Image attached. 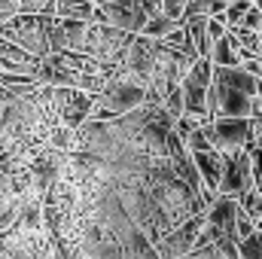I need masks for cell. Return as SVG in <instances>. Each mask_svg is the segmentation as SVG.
<instances>
[{"mask_svg": "<svg viewBox=\"0 0 262 259\" xmlns=\"http://www.w3.org/2000/svg\"><path fill=\"white\" fill-rule=\"evenodd\" d=\"M140 107H146V85L140 79H134L128 70L116 67L113 76L107 79L104 92L95 98L89 119L92 122H110V119H119V116L134 113Z\"/></svg>", "mask_w": 262, "mask_h": 259, "instance_id": "obj_1", "label": "cell"}, {"mask_svg": "<svg viewBox=\"0 0 262 259\" xmlns=\"http://www.w3.org/2000/svg\"><path fill=\"white\" fill-rule=\"evenodd\" d=\"M49 21L52 15H12L6 25H0V37L43 61L49 55Z\"/></svg>", "mask_w": 262, "mask_h": 259, "instance_id": "obj_2", "label": "cell"}, {"mask_svg": "<svg viewBox=\"0 0 262 259\" xmlns=\"http://www.w3.org/2000/svg\"><path fill=\"white\" fill-rule=\"evenodd\" d=\"M131 34H122V31H113L107 25H98V21H89L85 25V37H82V55L101 61L107 67H116L122 64L125 52L131 46Z\"/></svg>", "mask_w": 262, "mask_h": 259, "instance_id": "obj_3", "label": "cell"}, {"mask_svg": "<svg viewBox=\"0 0 262 259\" xmlns=\"http://www.w3.org/2000/svg\"><path fill=\"white\" fill-rule=\"evenodd\" d=\"M210 73H213L210 61L198 58L195 64L189 67V73L183 76V82H180V95H183V116L198 119L201 125H207V122H210V116H207V89H210Z\"/></svg>", "mask_w": 262, "mask_h": 259, "instance_id": "obj_4", "label": "cell"}, {"mask_svg": "<svg viewBox=\"0 0 262 259\" xmlns=\"http://www.w3.org/2000/svg\"><path fill=\"white\" fill-rule=\"evenodd\" d=\"M210 146L220 153V156H235L241 149H247L253 143V134H250V119H213L207 125H201Z\"/></svg>", "mask_w": 262, "mask_h": 259, "instance_id": "obj_5", "label": "cell"}, {"mask_svg": "<svg viewBox=\"0 0 262 259\" xmlns=\"http://www.w3.org/2000/svg\"><path fill=\"white\" fill-rule=\"evenodd\" d=\"M201 232H204V213L189 217L186 223H180L171 235H165V238L156 244V253H159V259H186L198 247Z\"/></svg>", "mask_w": 262, "mask_h": 259, "instance_id": "obj_6", "label": "cell"}, {"mask_svg": "<svg viewBox=\"0 0 262 259\" xmlns=\"http://www.w3.org/2000/svg\"><path fill=\"white\" fill-rule=\"evenodd\" d=\"M250 186H253V174H250V159H247V153L241 149V153H235V156H226L216 195L238 198L241 192H247Z\"/></svg>", "mask_w": 262, "mask_h": 259, "instance_id": "obj_7", "label": "cell"}, {"mask_svg": "<svg viewBox=\"0 0 262 259\" xmlns=\"http://www.w3.org/2000/svg\"><path fill=\"white\" fill-rule=\"evenodd\" d=\"M95 21H98V25H107V28H113V31H122V34L137 37L140 28H143V21H146V15H143L137 6L128 9V6H116V3L104 0L101 6H95Z\"/></svg>", "mask_w": 262, "mask_h": 259, "instance_id": "obj_8", "label": "cell"}, {"mask_svg": "<svg viewBox=\"0 0 262 259\" xmlns=\"http://www.w3.org/2000/svg\"><path fill=\"white\" fill-rule=\"evenodd\" d=\"M235 217H238V198L229 195H213V201L204 210V229L213 238H235Z\"/></svg>", "mask_w": 262, "mask_h": 259, "instance_id": "obj_9", "label": "cell"}, {"mask_svg": "<svg viewBox=\"0 0 262 259\" xmlns=\"http://www.w3.org/2000/svg\"><path fill=\"white\" fill-rule=\"evenodd\" d=\"M192 156V165H195L198 177H201V186L210 195H216V186H220V174H223V162L226 156H220L216 149H204V153H189Z\"/></svg>", "mask_w": 262, "mask_h": 259, "instance_id": "obj_10", "label": "cell"}, {"mask_svg": "<svg viewBox=\"0 0 262 259\" xmlns=\"http://www.w3.org/2000/svg\"><path fill=\"white\" fill-rule=\"evenodd\" d=\"M210 67H241L244 64V52L238 46V40L226 31L213 46H210Z\"/></svg>", "mask_w": 262, "mask_h": 259, "instance_id": "obj_11", "label": "cell"}, {"mask_svg": "<svg viewBox=\"0 0 262 259\" xmlns=\"http://www.w3.org/2000/svg\"><path fill=\"white\" fill-rule=\"evenodd\" d=\"M177 28H180V21H171V18H165V15H149V18L143 21V28H140L137 37H146V40H165V37L174 34Z\"/></svg>", "mask_w": 262, "mask_h": 259, "instance_id": "obj_12", "label": "cell"}, {"mask_svg": "<svg viewBox=\"0 0 262 259\" xmlns=\"http://www.w3.org/2000/svg\"><path fill=\"white\" fill-rule=\"evenodd\" d=\"M250 6H253L250 0H229V6H226V12H223L220 25H223L226 31H232V28H241V18H244V12H247Z\"/></svg>", "mask_w": 262, "mask_h": 259, "instance_id": "obj_13", "label": "cell"}, {"mask_svg": "<svg viewBox=\"0 0 262 259\" xmlns=\"http://www.w3.org/2000/svg\"><path fill=\"white\" fill-rule=\"evenodd\" d=\"M110 3H116V6H137L146 18L149 15H162V0H110Z\"/></svg>", "mask_w": 262, "mask_h": 259, "instance_id": "obj_14", "label": "cell"}, {"mask_svg": "<svg viewBox=\"0 0 262 259\" xmlns=\"http://www.w3.org/2000/svg\"><path fill=\"white\" fill-rule=\"evenodd\" d=\"M253 232H256L253 220H250L247 213H241V210H238V217H235V241H244V238H250Z\"/></svg>", "mask_w": 262, "mask_h": 259, "instance_id": "obj_15", "label": "cell"}, {"mask_svg": "<svg viewBox=\"0 0 262 259\" xmlns=\"http://www.w3.org/2000/svg\"><path fill=\"white\" fill-rule=\"evenodd\" d=\"M241 28H244V31H253V34H262V12L256 9V6H250V9L244 12Z\"/></svg>", "mask_w": 262, "mask_h": 259, "instance_id": "obj_16", "label": "cell"}, {"mask_svg": "<svg viewBox=\"0 0 262 259\" xmlns=\"http://www.w3.org/2000/svg\"><path fill=\"white\" fill-rule=\"evenodd\" d=\"M204 31H207V43H210V46H213V43L226 34V28H223L220 21H213V18H207V28H204Z\"/></svg>", "mask_w": 262, "mask_h": 259, "instance_id": "obj_17", "label": "cell"}, {"mask_svg": "<svg viewBox=\"0 0 262 259\" xmlns=\"http://www.w3.org/2000/svg\"><path fill=\"white\" fill-rule=\"evenodd\" d=\"M226 6H229V0H210V18H213V21H220V18H223V12H226Z\"/></svg>", "mask_w": 262, "mask_h": 259, "instance_id": "obj_18", "label": "cell"}, {"mask_svg": "<svg viewBox=\"0 0 262 259\" xmlns=\"http://www.w3.org/2000/svg\"><path fill=\"white\" fill-rule=\"evenodd\" d=\"M0 12L3 15H18V3L15 0H0Z\"/></svg>", "mask_w": 262, "mask_h": 259, "instance_id": "obj_19", "label": "cell"}]
</instances>
